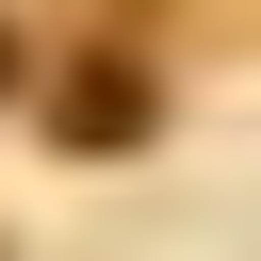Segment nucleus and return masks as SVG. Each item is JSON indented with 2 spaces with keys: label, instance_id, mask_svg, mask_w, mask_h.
Segmentation results:
<instances>
[{
  "label": "nucleus",
  "instance_id": "obj_1",
  "mask_svg": "<svg viewBox=\"0 0 261 261\" xmlns=\"http://www.w3.org/2000/svg\"><path fill=\"white\" fill-rule=\"evenodd\" d=\"M65 130H82V147H130V130H147V82H130V65H82V82H65Z\"/></svg>",
  "mask_w": 261,
  "mask_h": 261
}]
</instances>
